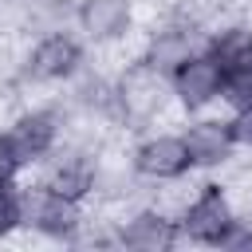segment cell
Listing matches in <instances>:
<instances>
[{"mask_svg": "<svg viewBox=\"0 0 252 252\" xmlns=\"http://www.w3.org/2000/svg\"><path fill=\"white\" fill-rule=\"evenodd\" d=\"M12 228H20V197L16 185H0V236H8Z\"/></svg>", "mask_w": 252, "mask_h": 252, "instance_id": "cell-15", "label": "cell"}, {"mask_svg": "<svg viewBox=\"0 0 252 252\" xmlns=\"http://www.w3.org/2000/svg\"><path fill=\"white\" fill-rule=\"evenodd\" d=\"M59 130L63 126H59V114L55 110H28L0 138H4V146L12 150V158L20 165H35V161H43L59 146Z\"/></svg>", "mask_w": 252, "mask_h": 252, "instance_id": "cell-4", "label": "cell"}, {"mask_svg": "<svg viewBox=\"0 0 252 252\" xmlns=\"http://www.w3.org/2000/svg\"><path fill=\"white\" fill-rule=\"evenodd\" d=\"M169 98H173L169 75L154 71L146 59L130 63V67L122 71V79L114 83V114H118L122 122H134V126L154 122Z\"/></svg>", "mask_w": 252, "mask_h": 252, "instance_id": "cell-1", "label": "cell"}, {"mask_svg": "<svg viewBox=\"0 0 252 252\" xmlns=\"http://www.w3.org/2000/svg\"><path fill=\"white\" fill-rule=\"evenodd\" d=\"M228 126H232V138H236V146L252 150V106H244V110H232Z\"/></svg>", "mask_w": 252, "mask_h": 252, "instance_id": "cell-16", "label": "cell"}, {"mask_svg": "<svg viewBox=\"0 0 252 252\" xmlns=\"http://www.w3.org/2000/svg\"><path fill=\"white\" fill-rule=\"evenodd\" d=\"M134 4L130 0H83L79 4V28L91 43H114L130 32Z\"/></svg>", "mask_w": 252, "mask_h": 252, "instance_id": "cell-9", "label": "cell"}, {"mask_svg": "<svg viewBox=\"0 0 252 252\" xmlns=\"http://www.w3.org/2000/svg\"><path fill=\"white\" fill-rule=\"evenodd\" d=\"M83 71V43L71 32H47L28 51V75L39 83H63Z\"/></svg>", "mask_w": 252, "mask_h": 252, "instance_id": "cell-5", "label": "cell"}, {"mask_svg": "<svg viewBox=\"0 0 252 252\" xmlns=\"http://www.w3.org/2000/svg\"><path fill=\"white\" fill-rule=\"evenodd\" d=\"M209 55H213V59H217L224 71L252 67V28H248V24L220 28V32L209 39Z\"/></svg>", "mask_w": 252, "mask_h": 252, "instance_id": "cell-13", "label": "cell"}, {"mask_svg": "<svg viewBox=\"0 0 252 252\" xmlns=\"http://www.w3.org/2000/svg\"><path fill=\"white\" fill-rule=\"evenodd\" d=\"M193 55H197V43H193V28H185V24H169V28L150 32V39L142 47V59L161 75H173Z\"/></svg>", "mask_w": 252, "mask_h": 252, "instance_id": "cell-10", "label": "cell"}, {"mask_svg": "<svg viewBox=\"0 0 252 252\" xmlns=\"http://www.w3.org/2000/svg\"><path fill=\"white\" fill-rule=\"evenodd\" d=\"M20 197V224L43 232V236H63L71 240L79 228H83V213H79V201H67L59 193H51L47 185H28V189H16Z\"/></svg>", "mask_w": 252, "mask_h": 252, "instance_id": "cell-3", "label": "cell"}, {"mask_svg": "<svg viewBox=\"0 0 252 252\" xmlns=\"http://www.w3.org/2000/svg\"><path fill=\"white\" fill-rule=\"evenodd\" d=\"M43 185H47L51 193L67 197V201H83V197H91V193H94L98 173H94V165H91L87 158L67 154V158H55V161H51V169H47Z\"/></svg>", "mask_w": 252, "mask_h": 252, "instance_id": "cell-12", "label": "cell"}, {"mask_svg": "<svg viewBox=\"0 0 252 252\" xmlns=\"http://www.w3.org/2000/svg\"><path fill=\"white\" fill-rule=\"evenodd\" d=\"M236 213H232V201L220 185H201V193L181 209L177 224H181V236L197 240V244H217L224 248L228 232L236 228Z\"/></svg>", "mask_w": 252, "mask_h": 252, "instance_id": "cell-2", "label": "cell"}, {"mask_svg": "<svg viewBox=\"0 0 252 252\" xmlns=\"http://www.w3.org/2000/svg\"><path fill=\"white\" fill-rule=\"evenodd\" d=\"M134 169L150 181H177L193 169L185 134H154L134 150Z\"/></svg>", "mask_w": 252, "mask_h": 252, "instance_id": "cell-7", "label": "cell"}, {"mask_svg": "<svg viewBox=\"0 0 252 252\" xmlns=\"http://www.w3.org/2000/svg\"><path fill=\"white\" fill-rule=\"evenodd\" d=\"M173 98L185 106V110H201L209 106L213 98H220V87H224V67L209 55V51H197L189 63H181L173 75Z\"/></svg>", "mask_w": 252, "mask_h": 252, "instance_id": "cell-6", "label": "cell"}, {"mask_svg": "<svg viewBox=\"0 0 252 252\" xmlns=\"http://www.w3.org/2000/svg\"><path fill=\"white\" fill-rule=\"evenodd\" d=\"M220 98H224L232 110H244V106H252V67H236V71H224V87H220Z\"/></svg>", "mask_w": 252, "mask_h": 252, "instance_id": "cell-14", "label": "cell"}, {"mask_svg": "<svg viewBox=\"0 0 252 252\" xmlns=\"http://www.w3.org/2000/svg\"><path fill=\"white\" fill-rule=\"evenodd\" d=\"M185 146H189L193 165H220L236 150V138H232L228 118H197L185 126Z\"/></svg>", "mask_w": 252, "mask_h": 252, "instance_id": "cell-11", "label": "cell"}, {"mask_svg": "<svg viewBox=\"0 0 252 252\" xmlns=\"http://www.w3.org/2000/svg\"><path fill=\"white\" fill-rule=\"evenodd\" d=\"M16 169H20V161L12 158V150H8L4 138H0V185H12V181H16Z\"/></svg>", "mask_w": 252, "mask_h": 252, "instance_id": "cell-17", "label": "cell"}, {"mask_svg": "<svg viewBox=\"0 0 252 252\" xmlns=\"http://www.w3.org/2000/svg\"><path fill=\"white\" fill-rule=\"evenodd\" d=\"M177 240H181V224H177V217H169L161 209H142V213L126 217L118 228V244L134 248V252H165Z\"/></svg>", "mask_w": 252, "mask_h": 252, "instance_id": "cell-8", "label": "cell"}]
</instances>
